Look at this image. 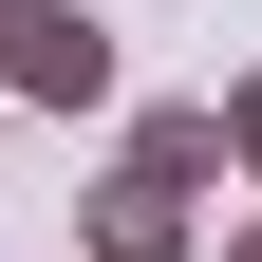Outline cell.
I'll return each instance as SVG.
<instances>
[{
  "label": "cell",
  "mask_w": 262,
  "mask_h": 262,
  "mask_svg": "<svg viewBox=\"0 0 262 262\" xmlns=\"http://www.w3.org/2000/svg\"><path fill=\"white\" fill-rule=\"evenodd\" d=\"M0 113H113V19L94 0H0Z\"/></svg>",
  "instance_id": "obj_1"
},
{
  "label": "cell",
  "mask_w": 262,
  "mask_h": 262,
  "mask_svg": "<svg viewBox=\"0 0 262 262\" xmlns=\"http://www.w3.org/2000/svg\"><path fill=\"white\" fill-rule=\"evenodd\" d=\"M113 169L169 187V206H206V187H225V94H150V113L113 131Z\"/></svg>",
  "instance_id": "obj_2"
},
{
  "label": "cell",
  "mask_w": 262,
  "mask_h": 262,
  "mask_svg": "<svg viewBox=\"0 0 262 262\" xmlns=\"http://www.w3.org/2000/svg\"><path fill=\"white\" fill-rule=\"evenodd\" d=\"M187 244H206V206H169V187H94V262H187Z\"/></svg>",
  "instance_id": "obj_3"
},
{
  "label": "cell",
  "mask_w": 262,
  "mask_h": 262,
  "mask_svg": "<svg viewBox=\"0 0 262 262\" xmlns=\"http://www.w3.org/2000/svg\"><path fill=\"white\" fill-rule=\"evenodd\" d=\"M225 169H244V187H262V75H244V94H225Z\"/></svg>",
  "instance_id": "obj_4"
},
{
  "label": "cell",
  "mask_w": 262,
  "mask_h": 262,
  "mask_svg": "<svg viewBox=\"0 0 262 262\" xmlns=\"http://www.w3.org/2000/svg\"><path fill=\"white\" fill-rule=\"evenodd\" d=\"M225 262H262V225H244V244H225Z\"/></svg>",
  "instance_id": "obj_5"
}]
</instances>
